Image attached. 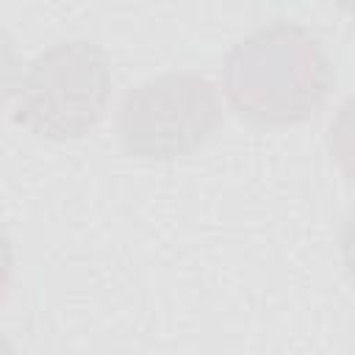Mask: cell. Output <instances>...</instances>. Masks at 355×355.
Returning <instances> with one entry per match:
<instances>
[{"instance_id": "cell-1", "label": "cell", "mask_w": 355, "mask_h": 355, "mask_svg": "<svg viewBox=\"0 0 355 355\" xmlns=\"http://www.w3.org/2000/svg\"><path fill=\"white\" fill-rule=\"evenodd\" d=\"M336 83L324 44L300 22L272 19L247 33L225 58L227 105L252 125L286 128L311 119Z\"/></svg>"}, {"instance_id": "cell-2", "label": "cell", "mask_w": 355, "mask_h": 355, "mask_svg": "<svg viewBox=\"0 0 355 355\" xmlns=\"http://www.w3.org/2000/svg\"><path fill=\"white\" fill-rule=\"evenodd\" d=\"M111 86V61L100 44L58 42L25 67L14 94V122L39 139H80L105 116Z\"/></svg>"}, {"instance_id": "cell-3", "label": "cell", "mask_w": 355, "mask_h": 355, "mask_svg": "<svg viewBox=\"0 0 355 355\" xmlns=\"http://www.w3.org/2000/svg\"><path fill=\"white\" fill-rule=\"evenodd\" d=\"M219 122L222 97L205 75L166 72L128 89L116 111V136L133 158L172 161L200 150Z\"/></svg>"}, {"instance_id": "cell-4", "label": "cell", "mask_w": 355, "mask_h": 355, "mask_svg": "<svg viewBox=\"0 0 355 355\" xmlns=\"http://www.w3.org/2000/svg\"><path fill=\"white\" fill-rule=\"evenodd\" d=\"M22 80V55L17 50V42L0 28V105H6Z\"/></svg>"}, {"instance_id": "cell-5", "label": "cell", "mask_w": 355, "mask_h": 355, "mask_svg": "<svg viewBox=\"0 0 355 355\" xmlns=\"http://www.w3.org/2000/svg\"><path fill=\"white\" fill-rule=\"evenodd\" d=\"M11 277H14V250H11V236L0 222V305L11 291Z\"/></svg>"}]
</instances>
